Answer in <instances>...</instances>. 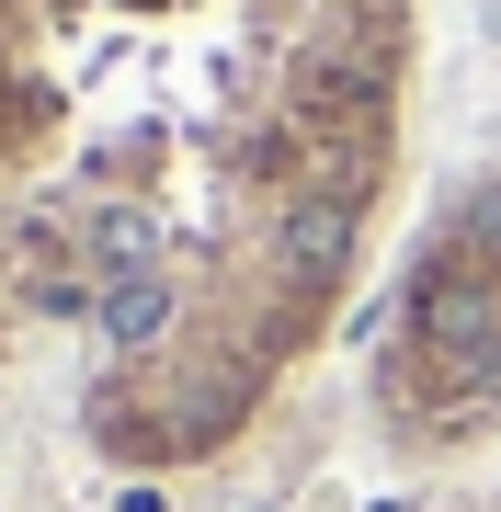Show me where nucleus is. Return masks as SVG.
<instances>
[{"mask_svg": "<svg viewBox=\"0 0 501 512\" xmlns=\"http://www.w3.org/2000/svg\"><path fill=\"white\" fill-rule=\"evenodd\" d=\"M410 0H0V342L80 330L114 444H205L331 308Z\"/></svg>", "mask_w": 501, "mask_h": 512, "instance_id": "f257e3e1", "label": "nucleus"}]
</instances>
